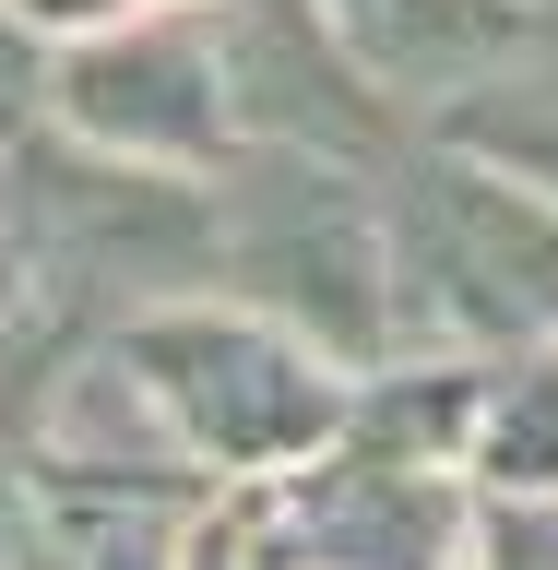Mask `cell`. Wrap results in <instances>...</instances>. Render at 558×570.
Returning <instances> with one entry per match:
<instances>
[{"label": "cell", "mask_w": 558, "mask_h": 570, "mask_svg": "<svg viewBox=\"0 0 558 570\" xmlns=\"http://www.w3.org/2000/svg\"><path fill=\"white\" fill-rule=\"evenodd\" d=\"M297 570H463L476 559V499L417 452H333L285 488V547Z\"/></svg>", "instance_id": "277c9868"}, {"label": "cell", "mask_w": 558, "mask_h": 570, "mask_svg": "<svg viewBox=\"0 0 558 570\" xmlns=\"http://www.w3.org/2000/svg\"><path fill=\"white\" fill-rule=\"evenodd\" d=\"M488 167H511L523 190H547L558 203V83H511L499 71V96H463V119H452Z\"/></svg>", "instance_id": "ba28073f"}, {"label": "cell", "mask_w": 558, "mask_h": 570, "mask_svg": "<svg viewBox=\"0 0 558 570\" xmlns=\"http://www.w3.org/2000/svg\"><path fill=\"white\" fill-rule=\"evenodd\" d=\"M463 452H476V475H488V488H511V499H547V488H558V345L511 356V381L476 392Z\"/></svg>", "instance_id": "52a82bcc"}, {"label": "cell", "mask_w": 558, "mask_h": 570, "mask_svg": "<svg viewBox=\"0 0 558 570\" xmlns=\"http://www.w3.org/2000/svg\"><path fill=\"white\" fill-rule=\"evenodd\" d=\"M143 392L167 404V428L203 463H310L345 428L333 368H310L297 333L274 321H226V309H155L131 333Z\"/></svg>", "instance_id": "7a4b0ae2"}, {"label": "cell", "mask_w": 558, "mask_h": 570, "mask_svg": "<svg viewBox=\"0 0 558 570\" xmlns=\"http://www.w3.org/2000/svg\"><path fill=\"white\" fill-rule=\"evenodd\" d=\"M417 226L392 238V262H404V285L417 297H440L452 321H476V333H511V345H558V203L547 190H523L511 167H463V155H440V167H417Z\"/></svg>", "instance_id": "3957f363"}, {"label": "cell", "mask_w": 558, "mask_h": 570, "mask_svg": "<svg viewBox=\"0 0 558 570\" xmlns=\"http://www.w3.org/2000/svg\"><path fill=\"white\" fill-rule=\"evenodd\" d=\"M60 107L143 167H203V155H226V119H238L226 48L203 24H107L96 48L60 60Z\"/></svg>", "instance_id": "5b68a950"}, {"label": "cell", "mask_w": 558, "mask_h": 570, "mask_svg": "<svg viewBox=\"0 0 558 570\" xmlns=\"http://www.w3.org/2000/svg\"><path fill=\"white\" fill-rule=\"evenodd\" d=\"M463 570H558V488L476 511V559H463Z\"/></svg>", "instance_id": "9c48e42d"}, {"label": "cell", "mask_w": 558, "mask_h": 570, "mask_svg": "<svg viewBox=\"0 0 558 570\" xmlns=\"http://www.w3.org/2000/svg\"><path fill=\"white\" fill-rule=\"evenodd\" d=\"M321 12L381 96H476L523 71V48L547 36L535 0H321Z\"/></svg>", "instance_id": "8992f818"}, {"label": "cell", "mask_w": 558, "mask_h": 570, "mask_svg": "<svg viewBox=\"0 0 558 570\" xmlns=\"http://www.w3.org/2000/svg\"><path fill=\"white\" fill-rule=\"evenodd\" d=\"M226 262H238L262 297H274L310 345L333 356H381L392 297H404V262H392V226L345 190L333 155H274L226 190Z\"/></svg>", "instance_id": "6da1fadb"}, {"label": "cell", "mask_w": 558, "mask_h": 570, "mask_svg": "<svg viewBox=\"0 0 558 570\" xmlns=\"http://www.w3.org/2000/svg\"><path fill=\"white\" fill-rule=\"evenodd\" d=\"M36 96H48V71H36V48L12 36V12H0V131H12V119H36Z\"/></svg>", "instance_id": "30bf717a"}]
</instances>
